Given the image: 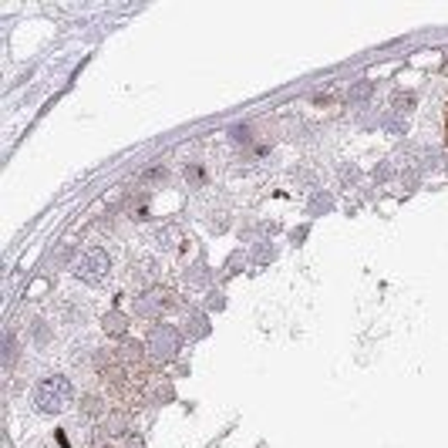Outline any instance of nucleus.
<instances>
[{
	"label": "nucleus",
	"instance_id": "f257e3e1",
	"mask_svg": "<svg viewBox=\"0 0 448 448\" xmlns=\"http://www.w3.org/2000/svg\"><path fill=\"white\" fill-rule=\"evenodd\" d=\"M34 405L44 414H58L71 405V381L61 377V374H47L41 377V384L34 388Z\"/></svg>",
	"mask_w": 448,
	"mask_h": 448
},
{
	"label": "nucleus",
	"instance_id": "f03ea898",
	"mask_svg": "<svg viewBox=\"0 0 448 448\" xmlns=\"http://www.w3.org/2000/svg\"><path fill=\"white\" fill-rule=\"evenodd\" d=\"M78 280H84V284L98 286L105 284V277L112 273V260H108V253L101 249V246H95V249H88L82 260H78Z\"/></svg>",
	"mask_w": 448,
	"mask_h": 448
},
{
	"label": "nucleus",
	"instance_id": "7ed1b4c3",
	"mask_svg": "<svg viewBox=\"0 0 448 448\" xmlns=\"http://www.w3.org/2000/svg\"><path fill=\"white\" fill-rule=\"evenodd\" d=\"M149 347H152V354H155V358H172V354L179 351V334H175L172 327H162V330H155V334H152Z\"/></svg>",
	"mask_w": 448,
	"mask_h": 448
},
{
	"label": "nucleus",
	"instance_id": "20e7f679",
	"mask_svg": "<svg viewBox=\"0 0 448 448\" xmlns=\"http://www.w3.org/2000/svg\"><path fill=\"white\" fill-rule=\"evenodd\" d=\"M125 317L122 314H112V317H105V330H112V334H125Z\"/></svg>",
	"mask_w": 448,
	"mask_h": 448
},
{
	"label": "nucleus",
	"instance_id": "39448f33",
	"mask_svg": "<svg viewBox=\"0 0 448 448\" xmlns=\"http://www.w3.org/2000/svg\"><path fill=\"white\" fill-rule=\"evenodd\" d=\"M84 411H88V414H98V398H84Z\"/></svg>",
	"mask_w": 448,
	"mask_h": 448
}]
</instances>
